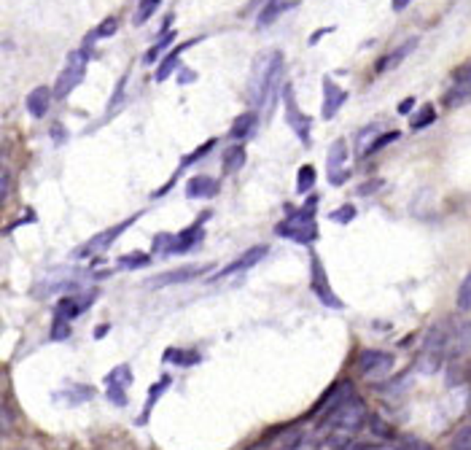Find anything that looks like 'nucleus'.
<instances>
[{"instance_id": "1", "label": "nucleus", "mask_w": 471, "mask_h": 450, "mask_svg": "<svg viewBox=\"0 0 471 450\" xmlns=\"http://www.w3.org/2000/svg\"><path fill=\"white\" fill-rule=\"evenodd\" d=\"M280 73H283V54L280 51H267V54H261L256 60L248 81V100L256 108L267 100V95L273 92L275 81L280 78Z\"/></svg>"}, {"instance_id": "2", "label": "nucleus", "mask_w": 471, "mask_h": 450, "mask_svg": "<svg viewBox=\"0 0 471 450\" xmlns=\"http://www.w3.org/2000/svg\"><path fill=\"white\" fill-rule=\"evenodd\" d=\"M326 421H329V426H334V429L350 434V431L361 429L364 421H367V404L361 402V397L350 394L345 402H340V404L326 415Z\"/></svg>"}, {"instance_id": "3", "label": "nucleus", "mask_w": 471, "mask_h": 450, "mask_svg": "<svg viewBox=\"0 0 471 450\" xmlns=\"http://www.w3.org/2000/svg\"><path fill=\"white\" fill-rule=\"evenodd\" d=\"M86 60H89V54H86L84 49L73 51V54L68 57L65 71L57 75V84H54V98H57V100L68 98L75 87L84 81V73H86Z\"/></svg>"}, {"instance_id": "4", "label": "nucleus", "mask_w": 471, "mask_h": 450, "mask_svg": "<svg viewBox=\"0 0 471 450\" xmlns=\"http://www.w3.org/2000/svg\"><path fill=\"white\" fill-rule=\"evenodd\" d=\"M315 208H318V195L304 202V208H302V210H294L288 222H283V224L277 226V235H283V237H294L297 232L307 229L310 224H315Z\"/></svg>"}, {"instance_id": "5", "label": "nucleus", "mask_w": 471, "mask_h": 450, "mask_svg": "<svg viewBox=\"0 0 471 450\" xmlns=\"http://www.w3.org/2000/svg\"><path fill=\"white\" fill-rule=\"evenodd\" d=\"M394 370V356L382 350H364L358 356V372L367 377H382Z\"/></svg>"}, {"instance_id": "6", "label": "nucleus", "mask_w": 471, "mask_h": 450, "mask_svg": "<svg viewBox=\"0 0 471 450\" xmlns=\"http://www.w3.org/2000/svg\"><path fill=\"white\" fill-rule=\"evenodd\" d=\"M283 102H286V119H288V127L299 135V141L307 146L310 143V116H304L299 111L297 100H294V89L286 87L283 89Z\"/></svg>"}, {"instance_id": "7", "label": "nucleus", "mask_w": 471, "mask_h": 450, "mask_svg": "<svg viewBox=\"0 0 471 450\" xmlns=\"http://www.w3.org/2000/svg\"><path fill=\"white\" fill-rule=\"evenodd\" d=\"M310 267H313V291H315V297L323 302V305H329V307H345L342 300L331 291V286H329V278H326V270H323L321 259H318V253H313L310 256Z\"/></svg>"}, {"instance_id": "8", "label": "nucleus", "mask_w": 471, "mask_h": 450, "mask_svg": "<svg viewBox=\"0 0 471 450\" xmlns=\"http://www.w3.org/2000/svg\"><path fill=\"white\" fill-rule=\"evenodd\" d=\"M471 350V321H461V324L447 326V345L445 356L450 359H458L463 353Z\"/></svg>"}, {"instance_id": "9", "label": "nucleus", "mask_w": 471, "mask_h": 450, "mask_svg": "<svg viewBox=\"0 0 471 450\" xmlns=\"http://www.w3.org/2000/svg\"><path fill=\"white\" fill-rule=\"evenodd\" d=\"M267 256V246H253V249H248L243 256H237L234 262H229L223 270H219L216 276H213V280H221V278H229V276H237V273H246V270H250V267H256L261 259Z\"/></svg>"}, {"instance_id": "10", "label": "nucleus", "mask_w": 471, "mask_h": 450, "mask_svg": "<svg viewBox=\"0 0 471 450\" xmlns=\"http://www.w3.org/2000/svg\"><path fill=\"white\" fill-rule=\"evenodd\" d=\"M350 394H353V383H347V380L337 383V386H331V388H329V391L321 397V402L313 407V415H323V418H326V415H329V413H331L340 402H345Z\"/></svg>"}, {"instance_id": "11", "label": "nucleus", "mask_w": 471, "mask_h": 450, "mask_svg": "<svg viewBox=\"0 0 471 450\" xmlns=\"http://www.w3.org/2000/svg\"><path fill=\"white\" fill-rule=\"evenodd\" d=\"M132 222H135V219H127V222H122V224L111 226V229H105V232H100V235H95V237H92V240H89V243L84 246V249H81L78 253H75V256H89V253H98V251H105L108 246H111V243H113V240H116V237H119V235H124V229H127L129 224H132Z\"/></svg>"}, {"instance_id": "12", "label": "nucleus", "mask_w": 471, "mask_h": 450, "mask_svg": "<svg viewBox=\"0 0 471 450\" xmlns=\"http://www.w3.org/2000/svg\"><path fill=\"white\" fill-rule=\"evenodd\" d=\"M205 270H210V267H205V264H194V267H178V270H173V273H162V276L151 278L149 286H151V289H159V286L186 283V280H194L197 276H202Z\"/></svg>"}, {"instance_id": "13", "label": "nucleus", "mask_w": 471, "mask_h": 450, "mask_svg": "<svg viewBox=\"0 0 471 450\" xmlns=\"http://www.w3.org/2000/svg\"><path fill=\"white\" fill-rule=\"evenodd\" d=\"M323 119H334L337 116V111L345 105L347 100V92L345 89H340L331 78H323Z\"/></svg>"}, {"instance_id": "14", "label": "nucleus", "mask_w": 471, "mask_h": 450, "mask_svg": "<svg viewBox=\"0 0 471 450\" xmlns=\"http://www.w3.org/2000/svg\"><path fill=\"white\" fill-rule=\"evenodd\" d=\"M202 237H205V229L199 224H192L186 232L173 235V243H170V251H167V253H186V251H194L199 243H202Z\"/></svg>"}, {"instance_id": "15", "label": "nucleus", "mask_w": 471, "mask_h": 450, "mask_svg": "<svg viewBox=\"0 0 471 450\" xmlns=\"http://www.w3.org/2000/svg\"><path fill=\"white\" fill-rule=\"evenodd\" d=\"M216 195H219V181L216 178L197 175V178L186 181V197H192V200H207V197H216Z\"/></svg>"}, {"instance_id": "16", "label": "nucleus", "mask_w": 471, "mask_h": 450, "mask_svg": "<svg viewBox=\"0 0 471 450\" xmlns=\"http://www.w3.org/2000/svg\"><path fill=\"white\" fill-rule=\"evenodd\" d=\"M51 98H54V92H51L49 87H35V89L27 95V111H30L35 119L46 116V111H49V105H51Z\"/></svg>"}, {"instance_id": "17", "label": "nucleus", "mask_w": 471, "mask_h": 450, "mask_svg": "<svg viewBox=\"0 0 471 450\" xmlns=\"http://www.w3.org/2000/svg\"><path fill=\"white\" fill-rule=\"evenodd\" d=\"M415 49H418V38H409V41H404L398 49H394L391 54H388V57H385V60H380V62H377V71H380V73H385V71H394L398 62H404V60H407V57H409V54H412Z\"/></svg>"}, {"instance_id": "18", "label": "nucleus", "mask_w": 471, "mask_h": 450, "mask_svg": "<svg viewBox=\"0 0 471 450\" xmlns=\"http://www.w3.org/2000/svg\"><path fill=\"white\" fill-rule=\"evenodd\" d=\"M299 6V0H270L267 6H264V11L259 14V27H267L273 25L277 17H283L288 8H294Z\"/></svg>"}, {"instance_id": "19", "label": "nucleus", "mask_w": 471, "mask_h": 450, "mask_svg": "<svg viewBox=\"0 0 471 450\" xmlns=\"http://www.w3.org/2000/svg\"><path fill=\"white\" fill-rule=\"evenodd\" d=\"M471 100V78H455V87L445 95L447 108H458Z\"/></svg>"}, {"instance_id": "20", "label": "nucleus", "mask_w": 471, "mask_h": 450, "mask_svg": "<svg viewBox=\"0 0 471 450\" xmlns=\"http://www.w3.org/2000/svg\"><path fill=\"white\" fill-rule=\"evenodd\" d=\"M92 302V297H84V300H75V297H65V300L57 305V318L62 321H71L75 316H81V310Z\"/></svg>"}, {"instance_id": "21", "label": "nucleus", "mask_w": 471, "mask_h": 450, "mask_svg": "<svg viewBox=\"0 0 471 450\" xmlns=\"http://www.w3.org/2000/svg\"><path fill=\"white\" fill-rule=\"evenodd\" d=\"M345 159H347L345 141H337V143H331V149H329V178H331V175L345 173Z\"/></svg>"}, {"instance_id": "22", "label": "nucleus", "mask_w": 471, "mask_h": 450, "mask_svg": "<svg viewBox=\"0 0 471 450\" xmlns=\"http://www.w3.org/2000/svg\"><path fill=\"white\" fill-rule=\"evenodd\" d=\"M253 127H256V114L250 111V114H240L237 119H234V125L229 129V135L234 138V141H243V138H248L250 132H253Z\"/></svg>"}, {"instance_id": "23", "label": "nucleus", "mask_w": 471, "mask_h": 450, "mask_svg": "<svg viewBox=\"0 0 471 450\" xmlns=\"http://www.w3.org/2000/svg\"><path fill=\"white\" fill-rule=\"evenodd\" d=\"M246 165V149L243 146H232L223 156V170L226 173H237L240 168Z\"/></svg>"}, {"instance_id": "24", "label": "nucleus", "mask_w": 471, "mask_h": 450, "mask_svg": "<svg viewBox=\"0 0 471 450\" xmlns=\"http://www.w3.org/2000/svg\"><path fill=\"white\" fill-rule=\"evenodd\" d=\"M315 178H318V173H315V168L313 165H302L297 173V189L304 195V192H310L313 186H315Z\"/></svg>"}, {"instance_id": "25", "label": "nucleus", "mask_w": 471, "mask_h": 450, "mask_svg": "<svg viewBox=\"0 0 471 450\" xmlns=\"http://www.w3.org/2000/svg\"><path fill=\"white\" fill-rule=\"evenodd\" d=\"M450 450H471V424L461 426V429L452 434Z\"/></svg>"}, {"instance_id": "26", "label": "nucleus", "mask_w": 471, "mask_h": 450, "mask_svg": "<svg viewBox=\"0 0 471 450\" xmlns=\"http://www.w3.org/2000/svg\"><path fill=\"white\" fill-rule=\"evenodd\" d=\"M458 310L471 313V273L463 278V283H461V289H458Z\"/></svg>"}, {"instance_id": "27", "label": "nucleus", "mask_w": 471, "mask_h": 450, "mask_svg": "<svg viewBox=\"0 0 471 450\" xmlns=\"http://www.w3.org/2000/svg\"><path fill=\"white\" fill-rule=\"evenodd\" d=\"M434 119H436L434 105H423L421 111L415 114V119H412V129H423V127L434 125Z\"/></svg>"}, {"instance_id": "28", "label": "nucleus", "mask_w": 471, "mask_h": 450, "mask_svg": "<svg viewBox=\"0 0 471 450\" xmlns=\"http://www.w3.org/2000/svg\"><path fill=\"white\" fill-rule=\"evenodd\" d=\"M181 51H183V46H181V49H173L167 57H165V62H162L159 71H156V81H165L167 75L173 73V68L178 65V54H181Z\"/></svg>"}, {"instance_id": "29", "label": "nucleus", "mask_w": 471, "mask_h": 450, "mask_svg": "<svg viewBox=\"0 0 471 450\" xmlns=\"http://www.w3.org/2000/svg\"><path fill=\"white\" fill-rule=\"evenodd\" d=\"M149 264V256L146 253H127L119 259V267L122 270H138V267H146Z\"/></svg>"}, {"instance_id": "30", "label": "nucleus", "mask_w": 471, "mask_h": 450, "mask_svg": "<svg viewBox=\"0 0 471 450\" xmlns=\"http://www.w3.org/2000/svg\"><path fill=\"white\" fill-rule=\"evenodd\" d=\"M213 146H216V141H213V138H210V141H205L199 149H194L192 154H189V156H183L181 168H189V165H194V162H197V159H202L205 154H210V151H213Z\"/></svg>"}, {"instance_id": "31", "label": "nucleus", "mask_w": 471, "mask_h": 450, "mask_svg": "<svg viewBox=\"0 0 471 450\" xmlns=\"http://www.w3.org/2000/svg\"><path fill=\"white\" fill-rule=\"evenodd\" d=\"M159 3H162V0H140V11L135 14V25H143L151 14L159 8Z\"/></svg>"}, {"instance_id": "32", "label": "nucleus", "mask_w": 471, "mask_h": 450, "mask_svg": "<svg viewBox=\"0 0 471 450\" xmlns=\"http://www.w3.org/2000/svg\"><path fill=\"white\" fill-rule=\"evenodd\" d=\"M329 219L337 222V224H350V222L355 219V208H353V205H342L340 210H331Z\"/></svg>"}, {"instance_id": "33", "label": "nucleus", "mask_w": 471, "mask_h": 450, "mask_svg": "<svg viewBox=\"0 0 471 450\" xmlns=\"http://www.w3.org/2000/svg\"><path fill=\"white\" fill-rule=\"evenodd\" d=\"M394 141H398L396 129H391V132H385V135H377V138H374V143H369L367 154H374V151L385 149V146H388V143H394Z\"/></svg>"}, {"instance_id": "34", "label": "nucleus", "mask_w": 471, "mask_h": 450, "mask_svg": "<svg viewBox=\"0 0 471 450\" xmlns=\"http://www.w3.org/2000/svg\"><path fill=\"white\" fill-rule=\"evenodd\" d=\"M173 41H175V33L170 30V33H167V35H165V38H162V41H159V44H156L154 49H149V54H146V62H154V60H156V57H159L162 51L167 49V46L173 44Z\"/></svg>"}, {"instance_id": "35", "label": "nucleus", "mask_w": 471, "mask_h": 450, "mask_svg": "<svg viewBox=\"0 0 471 450\" xmlns=\"http://www.w3.org/2000/svg\"><path fill=\"white\" fill-rule=\"evenodd\" d=\"M113 33H116V19H113V17H108V19L95 30V35H92V38H111ZM92 38H89V41H92Z\"/></svg>"}, {"instance_id": "36", "label": "nucleus", "mask_w": 471, "mask_h": 450, "mask_svg": "<svg viewBox=\"0 0 471 450\" xmlns=\"http://www.w3.org/2000/svg\"><path fill=\"white\" fill-rule=\"evenodd\" d=\"M377 129H380V127L372 125V127H367V129H361V132H358V154H367V149H369V138H372Z\"/></svg>"}, {"instance_id": "37", "label": "nucleus", "mask_w": 471, "mask_h": 450, "mask_svg": "<svg viewBox=\"0 0 471 450\" xmlns=\"http://www.w3.org/2000/svg\"><path fill=\"white\" fill-rule=\"evenodd\" d=\"M398 450H434V448H428L425 442L415 440V437H407V440L401 442V448H398Z\"/></svg>"}, {"instance_id": "38", "label": "nucleus", "mask_w": 471, "mask_h": 450, "mask_svg": "<svg viewBox=\"0 0 471 450\" xmlns=\"http://www.w3.org/2000/svg\"><path fill=\"white\" fill-rule=\"evenodd\" d=\"M68 334H71L68 324H65L62 318H57V321H54V334H51V337H54V340H65Z\"/></svg>"}, {"instance_id": "39", "label": "nucleus", "mask_w": 471, "mask_h": 450, "mask_svg": "<svg viewBox=\"0 0 471 450\" xmlns=\"http://www.w3.org/2000/svg\"><path fill=\"white\" fill-rule=\"evenodd\" d=\"M8 186H11V178H8L6 170H0V205H3L6 195H8Z\"/></svg>"}, {"instance_id": "40", "label": "nucleus", "mask_w": 471, "mask_h": 450, "mask_svg": "<svg viewBox=\"0 0 471 450\" xmlns=\"http://www.w3.org/2000/svg\"><path fill=\"white\" fill-rule=\"evenodd\" d=\"M382 186V181H369L367 186H358V195H372V192H377Z\"/></svg>"}, {"instance_id": "41", "label": "nucleus", "mask_w": 471, "mask_h": 450, "mask_svg": "<svg viewBox=\"0 0 471 450\" xmlns=\"http://www.w3.org/2000/svg\"><path fill=\"white\" fill-rule=\"evenodd\" d=\"M415 108V98H407L404 102H398V114H409Z\"/></svg>"}, {"instance_id": "42", "label": "nucleus", "mask_w": 471, "mask_h": 450, "mask_svg": "<svg viewBox=\"0 0 471 450\" xmlns=\"http://www.w3.org/2000/svg\"><path fill=\"white\" fill-rule=\"evenodd\" d=\"M326 33H329V27H326V30H315V33L310 35V46H315V44L321 41V38H323V35H326Z\"/></svg>"}, {"instance_id": "43", "label": "nucleus", "mask_w": 471, "mask_h": 450, "mask_svg": "<svg viewBox=\"0 0 471 450\" xmlns=\"http://www.w3.org/2000/svg\"><path fill=\"white\" fill-rule=\"evenodd\" d=\"M194 78H197L194 71H189V68H186V71H181V78H178V81H181V84H186V81H194Z\"/></svg>"}, {"instance_id": "44", "label": "nucleus", "mask_w": 471, "mask_h": 450, "mask_svg": "<svg viewBox=\"0 0 471 450\" xmlns=\"http://www.w3.org/2000/svg\"><path fill=\"white\" fill-rule=\"evenodd\" d=\"M407 3H409V0H394V11H401Z\"/></svg>"}, {"instance_id": "45", "label": "nucleus", "mask_w": 471, "mask_h": 450, "mask_svg": "<svg viewBox=\"0 0 471 450\" xmlns=\"http://www.w3.org/2000/svg\"><path fill=\"white\" fill-rule=\"evenodd\" d=\"M256 3H270V0H256Z\"/></svg>"}]
</instances>
